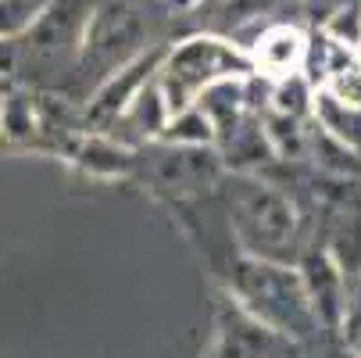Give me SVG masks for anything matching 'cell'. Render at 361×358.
I'll use <instances>...</instances> for the list:
<instances>
[{"label":"cell","instance_id":"6da1fadb","mask_svg":"<svg viewBox=\"0 0 361 358\" xmlns=\"http://www.w3.org/2000/svg\"><path fill=\"white\" fill-rule=\"evenodd\" d=\"M254 72L250 54L219 36H193L179 43L161 65V93L165 105L176 115L190 112L197 100L222 79H243Z\"/></svg>","mask_w":361,"mask_h":358},{"label":"cell","instance_id":"7a4b0ae2","mask_svg":"<svg viewBox=\"0 0 361 358\" xmlns=\"http://www.w3.org/2000/svg\"><path fill=\"white\" fill-rule=\"evenodd\" d=\"M143 36H147V11L136 0H100L90 11L82 43H79V68L82 76L100 86L111 79L118 68L136 61L143 54Z\"/></svg>","mask_w":361,"mask_h":358},{"label":"cell","instance_id":"3957f363","mask_svg":"<svg viewBox=\"0 0 361 358\" xmlns=\"http://www.w3.org/2000/svg\"><path fill=\"white\" fill-rule=\"evenodd\" d=\"M236 290L243 297V304L254 312L257 323H265L272 333H304L300 326L312 323V294H307L304 280H297L293 273L250 258L240 265L236 276Z\"/></svg>","mask_w":361,"mask_h":358},{"label":"cell","instance_id":"277c9868","mask_svg":"<svg viewBox=\"0 0 361 358\" xmlns=\"http://www.w3.org/2000/svg\"><path fill=\"white\" fill-rule=\"evenodd\" d=\"M236 229L247 247L276 254V247L293 237V208L279 190L247 183V190L236 193Z\"/></svg>","mask_w":361,"mask_h":358},{"label":"cell","instance_id":"5b68a950","mask_svg":"<svg viewBox=\"0 0 361 358\" xmlns=\"http://www.w3.org/2000/svg\"><path fill=\"white\" fill-rule=\"evenodd\" d=\"M307 65H312L315 93H326L347 108H361V50L333 40L329 32H319L307 50Z\"/></svg>","mask_w":361,"mask_h":358},{"label":"cell","instance_id":"8992f818","mask_svg":"<svg viewBox=\"0 0 361 358\" xmlns=\"http://www.w3.org/2000/svg\"><path fill=\"white\" fill-rule=\"evenodd\" d=\"M307 50H312V43L297 25H272L257 36L250 61L254 72H262L272 83H283L290 76H300V68L307 65Z\"/></svg>","mask_w":361,"mask_h":358},{"label":"cell","instance_id":"52a82bcc","mask_svg":"<svg viewBox=\"0 0 361 358\" xmlns=\"http://www.w3.org/2000/svg\"><path fill=\"white\" fill-rule=\"evenodd\" d=\"M0 133L4 143L29 147L39 140V100L25 90L0 93Z\"/></svg>","mask_w":361,"mask_h":358},{"label":"cell","instance_id":"ba28073f","mask_svg":"<svg viewBox=\"0 0 361 358\" xmlns=\"http://www.w3.org/2000/svg\"><path fill=\"white\" fill-rule=\"evenodd\" d=\"M169 105H165V93H161V83H147L136 97H133V105L122 112V122L133 126L136 133L143 136H161L169 129Z\"/></svg>","mask_w":361,"mask_h":358},{"label":"cell","instance_id":"9c48e42d","mask_svg":"<svg viewBox=\"0 0 361 358\" xmlns=\"http://www.w3.org/2000/svg\"><path fill=\"white\" fill-rule=\"evenodd\" d=\"M72 162L93 176H118L129 169V155L104 136H82L72 147Z\"/></svg>","mask_w":361,"mask_h":358},{"label":"cell","instance_id":"30bf717a","mask_svg":"<svg viewBox=\"0 0 361 358\" xmlns=\"http://www.w3.org/2000/svg\"><path fill=\"white\" fill-rule=\"evenodd\" d=\"M329 258L336 262L343 280H357L361 276V219H357V212L343 215V222L336 226Z\"/></svg>","mask_w":361,"mask_h":358},{"label":"cell","instance_id":"8fae6325","mask_svg":"<svg viewBox=\"0 0 361 358\" xmlns=\"http://www.w3.org/2000/svg\"><path fill=\"white\" fill-rule=\"evenodd\" d=\"M47 8L50 0H0V40H22Z\"/></svg>","mask_w":361,"mask_h":358},{"label":"cell","instance_id":"7c38bea8","mask_svg":"<svg viewBox=\"0 0 361 358\" xmlns=\"http://www.w3.org/2000/svg\"><path fill=\"white\" fill-rule=\"evenodd\" d=\"M161 136H165L169 143H183V147H204V143H212V140H215V126H212V119H208V115H204V112L193 105L190 112L176 115Z\"/></svg>","mask_w":361,"mask_h":358},{"label":"cell","instance_id":"4fadbf2b","mask_svg":"<svg viewBox=\"0 0 361 358\" xmlns=\"http://www.w3.org/2000/svg\"><path fill=\"white\" fill-rule=\"evenodd\" d=\"M265 136H269L272 150H276V155H283V158H297L300 150H304V133H300V126H297L293 115L272 112L269 122H265Z\"/></svg>","mask_w":361,"mask_h":358},{"label":"cell","instance_id":"5bb4252c","mask_svg":"<svg viewBox=\"0 0 361 358\" xmlns=\"http://www.w3.org/2000/svg\"><path fill=\"white\" fill-rule=\"evenodd\" d=\"M312 97H315V93H312V86H307V79H304V76H290V79L276 83V93H272V112H279V115H293V119H297Z\"/></svg>","mask_w":361,"mask_h":358},{"label":"cell","instance_id":"9a60e30c","mask_svg":"<svg viewBox=\"0 0 361 358\" xmlns=\"http://www.w3.org/2000/svg\"><path fill=\"white\" fill-rule=\"evenodd\" d=\"M18 65V43L15 40H0V83H4Z\"/></svg>","mask_w":361,"mask_h":358},{"label":"cell","instance_id":"2e32d148","mask_svg":"<svg viewBox=\"0 0 361 358\" xmlns=\"http://www.w3.org/2000/svg\"><path fill=\"white\" fill-rule=\"evenodd\" d=\"M0 143H4V133H0Z\"/></svg>","mask_w":361,"mask_h":358},{"label":"cell","instance_id":"e0dca14e","mask_svg":"<svg viewBox=\"0 0 361 358\" xmlns=\"http://www.w3.org/2000/svg\"><path fill=\"white\" fill-rule=\"evenodd\" d=\"M0 93H4V83H0Z\"/></svg>","mask_w":361,"mask_h":358}]
</instances>
